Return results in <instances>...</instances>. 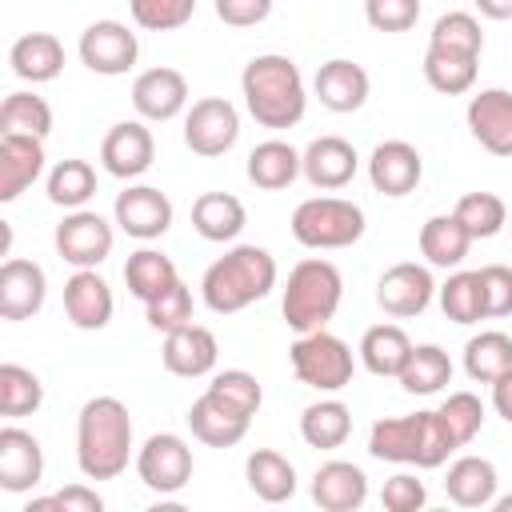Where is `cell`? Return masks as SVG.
<instances>
[{"label":"cell","instance_id":"1","mask_svg":"<svg viewBox=\"0 0 512 512\" xmlns=\"http://www.w3.org/2000/svg\"><path fill=\"white\" fill-rule=\"evenodd\" d=\"M240 96L260 128H296L308 112V84L292 56L260 52L240 72Z\"/></svg>","mask_w":512,"mask_h":512},{"label":"cell","instance_id":"2","mask_svg":"<svg viewBox=\"0 0 512 512\" xmlns=\"http://www.w3.org/2000/svg\"><path fill=\"white\" fill-rule=\"evenodd\" d=\"M128 460H136L128 404L116 396L84 400L76 416V464L84 480H116Z\"/></svg>","mask_w":512,"mask_h":512},{"label":"cell","instance_id":"3","mask_svg":"<svg viewBox=\"0 0 512 512\" xmlns=\"http://www.w3.org/2000/svg\"><path fill=\"white\" fill-rule=\"evenodd\" d=\"M276 256L260 244H232L224 256H216L200 276V300L216 316L244 312L248 304L264 300L276 288Z\"/></svg>","mask_w":512,"mask_h":512},{"label":"cell","instance_id":"4","mask_svg":"<svg viewBox=\"0 0 512 512\" xmlns=\"http://www.w3.org/2000/svg\"><path fill=\"white\" fill-rule=\"evenodd\" d=\"M368 452L388 464H412V468H440L456 452L444 420L436 408H420L408 416H380L368 432Z\"/></svg>","mask_w":512,"mask_h":512},{"label":"cell","instance_id":"5","mask_svg":"<svg viewBox=\"0 0 512 512\" xmlns=\"http://www.w3.org/2000/svg\"><path fill=\"white\" fill-rule=\"evenodd\" d=\"M340 300H344L340 268L332 260H324V256H304L288 272V284H284V296H280V312H284V324L300 336V332L324 328L336 316Z\"/></svg>","mask_w":512,"mask_h":512},{"label":"cell","instance_id":"6","mask_svg":"<svg viewBox=\"0 0 512 512\" xmlns=\"http://www.w3.org/2000/svg\"><path fill=\"white\" fill-rule=\"evenodd\" d=\"M364 228H368L364 208L344 196H308L292 212V236L312 252L352 248L364 236Z\"/></svg>","mask_w":512,"mask_h":512},{"label":"cell","instance_id":"7","mask_svg":"<svg viewBox=\"0 0 512 512\" xmlns=\"http://www.w3.org/2000/svg\"><path fill=\"white\" fill-rule=\"evenodd\" d=\"M288 360H292V372L300 384L316 388V392H340L352 384L356 376V356L352 348L332 336L328 328H316V332H300L288 348Z\"/></svg>","mask_w":512,"mask_h":512},{"label":"cell","instance_id":"8","mask_svg":"<svg viewBox=\"0 0 512 512\" xmlns=\"http://www.w3.org/2000/svg\"><path fill=\"white\" fill-rule=\"evenodd\" d=\"M132 464H136L140 484L148 492H156V496H176L192 480V468H196L188 440L176 436V432H152L136 448V460Z\"/></svg>","mask_w":512,"mask_h":512},{"label":"cell","instance_id":"9","mask_svg":"<svg viewBox=\"0 0 512 512\" xmlns=\"http://www.w3.org/2000/svg\"><path fill=\"white\" fill-rule=\"evenodd\" d=\"M116 220H104L100 212L92 208H72L60 224H56V252L64 264L72 268H100L108 256H112V244H116Z\"/></svg>","mask_w":512,"mask_h":512},{"label":"cell","instance_id":"10","mask_svg":"<svg viewBox=\"0 0 512 512\" xmlns=\"http://www.w3.org/2000/svg\"><path fill=\"white\" fill-rule=\"evenodd\" d=\"M240 140V112L228 96H204L184 112V144L188 152L212 160L232 152Z\"/></svg>","mask_w":512,"mask_h":512},{"label":"cell","instance_id":"11","mask_svg":"<svg viewBox=\"0 0 512 512\" xmlns=\"http://www.w3.org/2000/svg\"><path fill=\"white\" fill-rule=\"evenodd\" d=\"M80 64L96 76H124L140 56V40L124 20H92L80 32Z\"/></svg>","mask_w":512,"mask_h":512},{"label":"cell","instance_id":"12","mask_svg":"<svg viewBox=\"0 0 512 512\" xmlns=\"http://www.w3.org/2000/svg\"><path fill=\"white\" fill-rule=\"evenodd\" d=\"M172 216H176V208H172L168 192H160L152 184H128L116 196V204H112L116 228L124 236H132V240H144V244L148 240H160L172 228Z\"/></svg>","mask_w":512,"mask_h":512},{"label":"cell","instance_id":"13","mask_svg":"<svg viewBox=\"0 0 512 512\" xmlns=\"http://www.w3.org/2000/svg\"><path fill=\"white\" fill-rule=\"evenodd\" d=\"M436 280H432V268L428 264H416V260H400L392 264L380 280H376V304L396 316V320H412L420 316L432 300H436Z\"/></svg>","mask_w":512,"mask_h":512},{"label":"cell","instance_id":"14","mask_svg":"<svg viewBox=\"0 0 512 512\" xmlns=\"http://www.w3.org/2000/svg\"><path fill=\"white\" fill-rule=\"evenodd\" d=\"M156 160V140L144 120H120L100 140V164L116 180H140Z\"/></svg>","mask_w":512,"mask_h":512},{"label":"cell","instance_id":"15","mask_svg":"<svg viewBox=\"0 0 512 512\" xmlns=\"http://www.w3.org/2000/svg\"><path fill=\"white\" fill-rule=\"evenodd\" d=\"M472 140L492 156H512V92L508 88H480L464 108Z\"/></svg>","mask_w":512,"mask_h":512},{"label":"cell","instance_id":"16","mask_svg":"<svg viewBox=\"0 0 512 512\" xmlns=\"http://www.w3.org/2000/svg\"><path fill=\"white\" fill-rule=\"evenodd\" d=\"M160 360L172 376H184V380H196V376H212L216 360H220V340L212 328L204 324H180L172 332H164V348H160Z\"/></svg>","mask_w":512,"mask_h":512},{"label":"cell","instance_id":"17","mask_svg":"<svg viewBox=\"0 0 512 512\" xmlns=\"http://www.w3.org/2000/svg\"><path fill=\"white\" fill-rule=\"evenodd\" d=\"M356 172H360V156L344 136H316L300 152V176L320 192L348 188L356 180Z\"/></svg>","mask_w":512,"mask_h":512},{"label":"cell","instance_id":"18","mask_svg":"<svg viewBox=\"0 0 512 512\" xmlns=\"http://www.w3.org/2000/svg\"><path fill=\"white\" fill-rule=\"evenodd\" d=\"M420 176H424V156L408 140H380L368 156V180L380 196L400 200V196L416 192Z\"/></svg>","mask_w":512,"mask_h":512},{"label":"cell","instance_id":"19","mask_svg":"<svg viewBox=\"0 0 512 512\" xmlns=\"http://www.w3.org/2000/svg\"><path fill=\"white\" fill-rule=\"evenodd\" d=\"M132 108H136L140 120H156V124L180 116L188 108V80H184V72L168 68V64L140 72L132 80Z\"/></svg>","mask_w":512,"mask_h":512},{"label":"cell","instance_id":"20","mask_svg":"<svg viewBox=\"0 0 512 512\" xmlns=\"http://www.w3.org/2000/svg\"><path fill=\"white\" fill-rule=\"evenodd\" d=\"M116 312V296L108 288V280L96 268H76L64 280V316L80 328V332H100L108 328Z\"/></svg>","mask_w":512,"mask_h":512},{"label":"cell","instance_id":"21","mask_svg":"<svg viewBox=\"0 0 512 512\" xmlns=\"http://www.w3.org/2000/svg\"><path fill=\"white\" fill-rule=\"evenodd\" d=\"M48 276L36 260L8 256L0 264V316L4 320H32L44 308Z\"/></svg>","mask_w":512,"mask_h":512},{"label":"cell","instance_id":"22","mask_svg":"<svg viewBox=\"0 0 512 512\" xmlns=\"http://www.w3.org/2000/svg\"><path fill=\"white\" fill-rule=\"evenodd\" d=\"M248 424H252L248 412H240L236 404H228L224 396H216L208 388L188 408V428L208 448H232V444H240L248 436Z\"/></svg>","mask_w":512,"mask_h":512},{"label":"cell","instance_id":"23","mask_svg":"<svg viewBox=\"0 0 512 512\" xmlns=\"http://www.w3.org/2000/svg\"><path fill=\"white\" fill-rule=\"evenodd\" d=\"M44 480V448L28 428H0V488L20 496Z\"/></svg>","mask_w":512,"mask_h":512},{"label":"cell","instance_id":"24","mask_svg":"<svg viewBox=\"0 0 512 512\" xmlns=\"http://www.w3.org/2000/svg\"><path fill=\"white\" fill-rule=\"evenodd\" d=\"M368 92H372V80H368L364 64L344 60V56L324 60V64L316 68V76H312V96H316L328 112H340V116L364 108Z\"/></svg>","mask_w":512,"mask_h":512},{"label":"cell","instance_id":"25","mask_svg":"<svg viewBox=\"0 0 512 512\" xmlns=\"http://www.w3.org/2000/svg\"><path fill=\"white\" fill-rule=\"evenodd\" d=\"M312 500L324 512H356L368 500V476L352 460H324L312 472Z\"/></svg>","mask_w":512,"mask_h":512},{"label":"cell","instance_id":"26","mask_svg":"<svg viewBox=\"0 0 512 512\" xmlns=\"http://www.w3.org/2000/svg\"><path fill=\"white\" fill-rule=\"evenodd\" d=\"M44 176V140L0 132V200L12 204Z\"/></svg>","mask_w":512,"mask_h":512},{"label":"cell","instance_id":"27","mask_svg":"<svg viewBox=\"0 0 512 512\" xmlns=\"http://www.w3.org/2000/svg\"><path fill=\"white\" fill-rule=\"evenodd\" d=\"M416 244H420V256H424L428 268H460L464 256H468V248H472L476 240H472L468 228L456 220V212H436V216H428V220L420 224Z\"/></svg>","mask_w":512,"mask_h":512},{"label":"cell","instance_id":"28","mask_svg":"<svg viewBox=\"0 0 512 512\" xmlns=\"http://www.w3.org/2000/svg\"><path fill=\"white\" fill-rule=\"evenodd\" d=\"M496 488H500V476H496L492 460H484V456H456L448 464L444 492H448L452 504H460V508H492Z\"/></svg>","mask_w":512,"mask_h":512},{"label":"cell","instance_id":"29","mask_svg":"<svg viewBox=\"0 0 512 512\" xmlns=\"http://www.w3.org/2000/svg\"><path fill=\"white\" fill-rule=\"evenodd\" d=\"M8 64L28 84H48L64 72V44L52 32H24L8 48Z\"/></svg>","mask_w":512,"mask_h":512},{"label":"cell","instance_id":"30","mask_svg":"<svg viewBox=\"0 0 512 512\" xmlns=\"http://www.w3.org/2000/svg\"><path fill=\"white\" fill-rule=\"evenodd\" d=\"M244 480H248V488H252V496L256 500H264V504H284V500H292L296 496V464L284 456V452H276V448H256V452H248V460H244Z\"/></svg>","mask_w":512,"mask_h":512},{"label":"cell","instance_id":"31","mask_svg":"<svg viewBox=\"0 0 512 512\" xmlns=\"http://www.w3.org/2000/svg\"><path fill=\"white\" fill-rule=\"evenodd\" d=\"M248 224L244 204L232 192H200L192 200V228L208 244H232Z\"/></svg>","mask_w":512,"mask_h":512},{"label":"cell","instance_id":"32","mask_svg":"<svg viewBox=\"0 0 512 512\" xmlns=\"http://www.w3.org/2000/svg\"><path fill=\"white\" fill-rule=\"evenodd\" d=\"M420 68H424V80H428L432 92H440V96H464V92H472V84H476L480 56H472V52H456V48H440V44H428Z\"/></svg>","mask_w":512,"mask_h":512},{"label":"cell","instance_id":"33","mask_svg":"<svg viewBox=\"0 0 512 512\" xmlns=\"http://www.w3.org/2000/svg\"><path fill=\"white\" fill-rule=\"evenodd\" d=\"M300 436H304L308 448H320V452L340 448L352 436V408L336 396H324V400L308 404L300 412Z\"/></svg>","mask_w":512,"mask_h":512},{"label":"cell","instance_id":"34","mask_svg":"<svg viewBox=\"0 0 512 512\" xmlns=\"http://www.w3.org/2000/svg\"><path fill=\"white\" fill-rule=\"evenodd\" d=\"M248 180L264 192H280L300 176V152L288 140H260L248 152Z\"/></svg>","mask_w":512,"mask_h":512},{"label":"cell","instance_id":"35","mask_svg":"<svg viewBox=\"0 0 512 512\" xmlns=\"http://www.w3.org/2000/svg\"><path fill=\"white\" fill-rule=\"evenodd\" d=\"M360 364L372 372V376H400L408 352H412V340L400 324H372L364 336H360Z\"/></svg>","mask_w":512,"mask_h":512},{"label":"cell","instance_id":"36","mask_svg":"<svg viewBox=\"0 0 512 512\" xmlns=\"http://www.w3.org/2000/svg\"><path fill=\"white\" fill-rule=\"evenodd\" d=\"M400 388L412 396H436L440 388L452 384V360L440 344H412L404 368H400Z\"/></svg>","mask_w":512,"mask_h":512},{"label":"cell","instance_id":"37","mask_svg":"<svg viewBox=\"0 0 512 512\" xmlns=\"http://www.w3.org/2000/svg\"><path fill=\"white\" fill-rule=\"evenodd\" d=\"M44 192L56 208L72 212V208H84L92 196H96V168L80 156H68V160H56L48 180H44Z\"/></svg>","mask_w":512,"mask_h":512},{"label":"cell","instance_id":"38","mask_svg":"<svg viewBox=\"0 0 512 512\" xmlns=\"http://www.w3.org/2000/svg\"><path fill=\"white\" fill-rule=\"evenodd\" d=\"M436 300H440V312H444L452 324H476V320H488L480 272L456 268V272L436 288Z\"/></svg>","mask_w":512,"mask_h":512},{"label":"cell","instance_id":"39","mask_svg":"<svg viewBox=\"0 0 512 512\" xmlns=\"http://www.w3.org/2000/svg\"><path fill=\"white\" fill-rule=\"evenodd\" d=\"M508 368H512V336L508 332L488 328V332H480V336H472L464 344V372L476 384H492Z\"/></svg>","mask_w":512,"mask_h":512},{"label":"cell","instance_id":"40","mask_svg":"<svg viewBox=\"0 0 512 512\" xmlns=\"http://www.w3.org/2000/svg\"><path fill=\"white\" fill-rule=\"evenodd\" d=\"M0 132H12V136H36V140H48L52 132V104L36 92H8L4 104H0Z\"/></svg>","mask_w":512,"mask_h":512},{"label":"cell","instance_id":"41","mask_svg":"<svg viewBox=\"0 0 512 512\" xmlns=\"http://www.w3.org/2000/svg\"><path fill=\"white\" fill-rule=\"evenodd\" d=\"M172 280H180L172 256H164L160 248H136L124 260V284L136 300H152L156 292H164Z\"/></svg>","mask_w":512,"mask_h":512},{"label":"cell","instance_id":"42","mask_svg":"<svg viewBox=\"0 0 512 512\" xmlns=\"http://www.w3.org/2000/svg\"><path fill=\"white\" fill-rule=\"evenodd\" d=\"M40 404H44L40 376L24 364H12V360L0 364V416L20 420V416H32Z\"/></svg>","mask_w":512,"mask_h":512},{"label":"cell","instance_id":"43","mask_svg":"<svg viewBox=\"0 0 512 512\" xmlns=\"http://www.w3.org/2000/svg\"><path fill=\"white\" fill-rule=\"evenodd\" d=\"M456 220L468 228L472 240H492L508 224V204L496 192H464L456 200Z\"/></svg>","mask_w":512,"mask_h":512},{"label":"cell","instance_id":"44","mask_svg":"<svg viewBox=\"0 0 512 512\" xmlns=\"http://www.w3.org/2000/svg\"><path fill=\"white\" fill-rule=\"evenodd\" d=\"M436 412H440V420H444V428H448L456 448L472 444L480 436V428H484V416H488V408H484V400L476 392H448Z\"/></svg>","mask_w":512,"mask_h":512},{"label":"cell","instance_id":"45","mask_svg":"<svg viewBox=\"0 0 512 512\" xmlns=\"http://www.w3.org/2000/svg\"><path fill=\"white\" fill-rule=\"evenodd\" d=\"M128 12L144 32H176L196 16V0H128Z\"/></svg>","mask_w":512,"mask_h":512},{"label":"cell","instance_id":"46","mask_svg":"<svg viewBox=\"0 0 512 512\" xmlns=\"http://www.w3.org/2000/svg\"><path fill=\"white\" fill-rule=\"evenodd\" d=\"M144 316H148V328H156V332H172V328L188 324L192 320V288L184 280H172L164 292L144 300Z\"/></svg>","mask_w":512,"mask_h":512},{"label":"cell","instance_id":"47","mask_svg":"<svg viewBox=\"0 0 512 512\" xmlns=\"http://www.w3.org/2000/svg\"><path fill=\"white\" fill-rule=\"evenodd\" d=\"M428 44L480 56L484 52V32H480V20L472 12H444V16H436V24L428 32Z\"/></svg>","mask_w":512,"mask_h":512},{"label":"cell","instance_id":"48","mask_svg":"<svg viewBox=\"0 0 512 512\" xmlns=\"http://www.w3.org/2000/svg\"><path fill=\"white\" fill-rule=\"evenodd\" d=\"M208 392L224 396L228 404H236V408L248 412V416H256L260 404H264V388H260V380H256L248 368H224V372H212Z\"/></svg>","mask_w":512,"mask_h":512},{"label":"cell","instance_id":"49","mask_svg":"<svg viewBox=\"0 0 512 512\" xmlns=\"http://www.w3.org/2000/svg\"><path fill=\"white\" fill-rule=\"evenodd\" d=\"M104 508V496L88 484H68L52 496H32L24 512H100Z\"/></svg>","mask_w":512,"mask_h":512},{"label":"cell","instance_id":"50","mask_svg":"<svg viewBox=\"0 0 512 512\" xmlns=\"http://www.w3.org/2000/svg\"><path fill=\"white\" fill-rule=\"evenodd\" d=\"M364 20L376 32H408L420 20V0H364Z\"/></svg>","mask_w":512,"mask_h":512},{"label":"cell","instance_id":"51","mask_svg":"<svg viewBox=\"0 0 512 512\" xmlns=\"http://www.w3.org/2000/svg\"><path fill=\"white\" fill-rule=\"evenodd\" d=\"M380 504H384L388 512H420V508L428 504V488H424V480H416L412 472H396V476L384 480Z\"/></svg>","mask_w":512,"mask_h":512},{"label":"cell","instance_id":"52","mask_svg":"<svg viewBox=\"0 0 512 512\" xmlns=\"http://www.w3.org/2000/svg\"><path fill=\"white\" fill-rule=\"evenodd\" d=\"M480 284H484L488 320L512 316V268H508V264H484V268H480Z\"/></svg>","mask_w":512,"mask_h":512},{"label":"cell","instance_id":"53","mask_svg":"<svg viewBox=\"0 0 512 512\" xmlns=\"http://www.w3.org/2000/svg\"><path fill=\"white\" fill-rule=\"evenodd\" d=\"M216 16L228 28H256L272 16V0H216Z\"/></svg>","mask_w":512,"mask_h":512},{"label":"cell","instance_id":"54","mask_svg":"<svg viewBox=\"0 0 512 512\" xmlns=\"http://www.w3.org/2000/svg\"><path fill=\"white\" fill-rule=\"evenodd\" d=\"M492 408H496V416H500V420H508V424H512V368H508L504 376H496V380H492Z\"/></svg>","mask_w":512,"mask_h":512},{"label":"cell","instance_id":"55","mask_svg":"<svg viewBox=\"0 0 512 512\" xmlns=\"http://www.w3.org/2000/svg\"><path fill=\"white\" fill-rule=\"evenodd\" d=\"M476 8L488 20H512V0H476Z\"/></svg>","mask_w":512,"mask_h":512},{"label":"cell","instance_id":"56","mask_svg":"<svg viewBox=\"0 0 512 512\" xmlns=\"http://www.w3.org/2000/svg\"><path fill=\"white\" fill-rule=\"evenodd\" d=\"M492 508H496V512H512V492H508V496H496Z\"/></svg>","mask_w":512,"mask_h":512}]
</instances>
